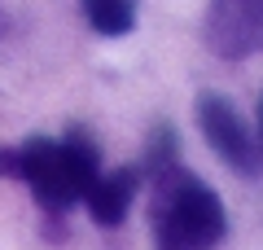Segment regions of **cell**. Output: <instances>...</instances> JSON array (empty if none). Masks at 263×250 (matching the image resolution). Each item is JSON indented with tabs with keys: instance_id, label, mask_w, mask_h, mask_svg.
Returning a JSON list of instances; mask_svg holds the SVG:
<instances>
[{
	"instance_id": "obj_1",
	"label": "cell",
	"mask_w": 263,
	"mask_h": 250,
	"mask_svg": "<svg viewBox=\"0 0 263 250\" xmlns=\"http://www.w3.org/2000/svg\"><path fill=\"white\" fill-rule=\"evenodd\" d=\"M149 233L154 250H215L228 233L219 193L189 167L149 180Z\"/></svg>"
},
{
	"instance_id": "obj_2",
	"label": "cell",
	"mask_w": 263,
	"mask_h": 250,
	"mask_svg": "<svg viewBox=\"0 0 263 250\" xmlns=\"http://www.w3.org/2000/svg\"><path fill=\"white\" fill-rule=\"evenodd\" d=\"M97 176H101V149L84 128H70L62 140L31 136L18 145V180L48 215H66L75 202H84Z\"/></svg>"
},
{
	"instance_id": "obj_3",
	"label": "cell",
	"mask_w": 263,
	"mask_h": 250,
	"mask_svg": "<svg viewBox=\"0 0 263 250\" xmlns=\"http://www.w3.org/2000/svg\"><path fill=\"white\" fill-rule=\"evenodd\" d=\"M193 114H197V128L206 136V145L215 149V158L228 171H237V176H246V180H254L263 171L259 140H254V132L246 128V119L237 114V105L228 101V97L202 93L193 101Z\"/></svg>"
},
{
	"instance_id": "obj_4",
	"label": "cell",
	"mask_w": 263,
	"mask_h": 250,
	"mask_svg": "<svg viewBox=\"0 0 263 250\" xmlns=\"http://www.w3.org/2000/svg\"><path fill=\"white\" fill-rule=\"evenodd\" d=\"M202 40L224 62L263 53V0H211L202 18Z\"/></svg>"
},
{
	"instance_id": "obj_5",
	"label": "cell",
	"mask_w": 263,
	"mask_h": 250,
	"mask_svg": "<svg viewBox=\"0 0 263 250\" xmlns=\"http://www.w3.org/2000/svg\"><path fill=\"white\" fill-rule=\"evenodd\" d=\"M136 185H141V167H119V171H101L92 180V189L84 193V206L101 228H114V224L127 220V206L136 198Z\"/></svg>"
},
{
	"instance_id": "obj_6",
	"label": "cell",
	"mask_w": 263,
	"mask_h": 250,
	"mask_svg": "<svg viewBox=\"0 0 263 250\" xmlns=\"http://www.w3.org/2000/svg\"><path fill=\"white\" fill-rule=\"evenodd\" d=\"M84 9V22L97 31V35H132L136 31V0H79Z\"/></svg>"
},
{
	"instance_id": "obj_7",
	"label": "cell",
	"mask_w": 263,
	"mask_h": 250,
	"mask_svg": "<svg viewBox=\"0 0 263 250\" xmlns=\"http://www.w3.org/2000/svg\"><path fill=\"white\" fill-rule=\"evenodd\" d=\"M176 167H180V140H176V128H171V123H158V128L149 132V145H145L141 176L158 180V176H167V171H176Z\"/></svg>"
},
{
	"instance_id": "obj_8",
	"label": "cell",
	"mask_w": 263,
	"mask_h": 250,
	"mask_svg": "<svg viewBox=\"0 0 263 250\" xmlns=\"http://www.w3.org/2000/svg\"><path fill=\"white\" fill-rule=\"evenodd\" d=\"M0 180H18V145H0Z\"/></svg>"
},
{
	"instance_id": "obj_9",
	"label": "cell",
	"mask_w": 263,
	"mask_h": 250,
	"mask_svg": "<svg viewBox=\"0 0 263 250\" xmlns=\"http://www.w3.org/2000/svg\"><path fill=\"white\" fill-rule=\"evenodd\" d=\"M5 35H9V13L0 9V40H5Z\"/></svg>"
},
{
	"instance_id": "obj_10",
	"label": "cell",
	"mask_w": 263,
	"mask_h": 250,
	"mask_svg": "<svg viewBox=\"0 0 263 250\" xmlns=\"http://www.w3.org/2000/svg\"><path fill=\"white\" fill-rule=\"evenodd\" d=\"M259 154H263V97H259Z\"/></svg>"
}]
</instances>
